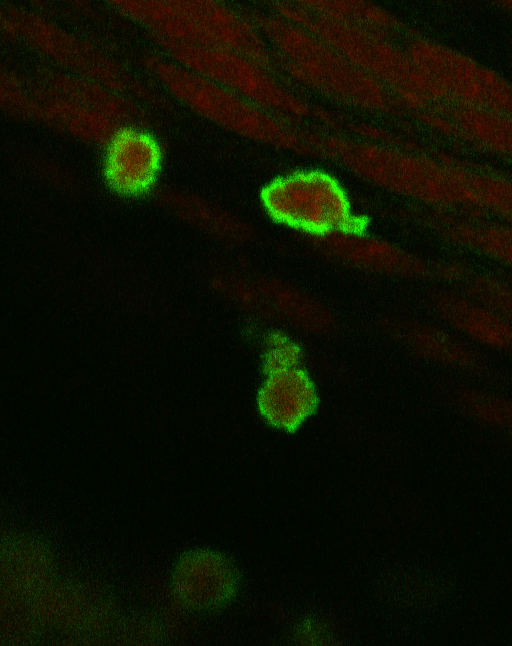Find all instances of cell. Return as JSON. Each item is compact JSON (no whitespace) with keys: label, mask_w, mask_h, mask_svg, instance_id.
<instances>
[{"label":"cell","mask_w":512,"mask_h":646,"mask_svg":"<svg viewBox=\"0 0 512 646\" xmlns=\"http://www.w3.org/2000/svg\"><path fill=\"white\" fill-rule=\"evenodd\" d=\"M265 217L312 244L364 224L355 199L333 172L292 168L269 179L259 194Z\"/></svg>","instance_id":"obj_5"},{"label":"cell","mask_w":512,"mask_h":646,"mask_svg":"<svg viewBox=\"0 0 512 646\" xmlns=\"http://www.w3.org/2000/svg\"><path fill=\"white\" fill-rule=\"evenodd\" d=\"M33 78L52 92L120 126L149 127L150 120L141 102L103 83L52 67L38 69Z\"/></svg>","instance_id":"obj_17"},{"label":"cell","mask_w":512,"mask_h":646,"mask_svg":"<svg viewBox=\"0 0 512 646\" xmlns=\"http://www.w3.org/2000/svg\"><path fill=\"white\" fill-rule=\"evenodd\" d=\"M450 242L512 268V224L455 222L442 228Z\"/></svg>","instance_id":"obj_21"},{"label":"cell","mask_w":512,"mask_h":646,"mask_svg":"<svg viewBox=\"0 0 512 646\" xmlns=\"http://www.w3.org/2000/svg\"><path fill=\"white\" fill-rule=\"evenodd\" d=\"M213 282L238 309L272 329L322 336L335 327V317L323 301L282 277L229 267L219 270Z\"/></svg>","instance_id":"obj_8"},{"label":"cell","mask_w":512,"mask_h":646,"mask_svg":"<svg viewBox=\"0 0 512 646\" xmlns=\"http://www.w3.org/2000/svg\"><path fill=\"white\" fill-rule=\"evenodd\" d=\"M314 10L337 21L393 36L399 20L386 9L366 1L307 0Z\"/></svg>","instance_id":"obj_23"},{"label":"cell","mask_w":512,"mask_h":646,"mask_svg":"<svg viewBox=\"0 0 512 646\" xmlns=\"http://www.w3.org/2000/svg\"><path fill=\"white\" fill-rule=\"evenodd\" d=\"M476 207L493 212L512 224V180L471 172Z\"/></svg>","instance_id":"obj_26"},{"label":"cell","mask_w":512,"mask_h":646,"mask_svg":"<svg viewBox=\"0 0 512 646\" xmlns=\"http://www.w3.org/2000/svg\"><path fill=\"white\" fill-rule=\"evenodd\" d=\"M157 197L175 217L220 244L241 247L254 237L244 218L206 197L170 187L157 189Z\"/></svg>","instance_id":"obj_19"},{"label":"cell","mask_w":512,"mask_h":646,"mask_svg":"<svg viewBox=\"0 0 512 646\" xmlns=\"http://www.w3.org/2000/svg\"><path fill=\"white\" fill-rule=\"evenodd\" d=\"M1 581L7 596L33 599L55 581L50 551L36 539H9L1 549Z\"/></svg>","instance_id":"obj_20"},{"label":"cell","mask_w":512,"mask_h":646,"mask_svg":"<svg viewBox=\"0 0 512 646\" xmlns=\"http://www.w3.org/2000/svg\"><path fill=\"white\" fill-rule=\"evenodd\" d=\"M299 335L283 329H272L262 345V362L266 372L306 367L305 350Z\"/></svg>","instance_id":"obj_25"},{"label":"cell","mask_w":512,"mask_h":646,"mask_svg":"<svg viewBox=\"0 0 512 646\" xmlns=\"http://www.w3.org/2000/svg\"><path fill=\"white\" fill-rule=\"evenodd\" d=\"M144 63L173 99L224 131L276 150L312 154L308 132L287 119L169 57L151 55Z\"/></svg>","instance_id":"obj_4"},{"label":"cell","mask_w":512,"mask_h":646,"mask_svg":"<svg viewBox=\"0 0 512 646\" xmlns=\"http://www.w3.org/2000/svg\"><path fill=\"white\" fill-rule=\"evenodd\" d=\"M38 624L67 632H96L110 625L112 605L100 590L54 581L29 600Z\"/></svg>","instance_id":"obj_14"},{"label":"cell","mask_w":512,"mask_h":646,"mask_svg":"<svg viewBox=\"0 0 512 646\" xmlns=\"http://www.w3.org/2000/svg\"><path fill=\"white\" fill-rule=\"evenodd\" d=\"M276 59L278 71L335 103L384 113L394 97L318 34L271 5L250 12Z\"/></svg>","instance_id":"obj_2"},{"label":"cell","mask_w":512,"mask_h":646,"mask_svg":"<svg viewBox=\"0 0 512 646\" xmlns=\"http://www.w3.org/2000/svg\"><path fill=\"white\" fill-rule=\"evenodd\" d=\"M466 292L491 307L512 325V285L496 276H467Z\"/></svg>","instance_id":"obj_27"},{"label":"cell","mask_w":512,"mask_h":646,"mask_svg":"<svg viewBox=\"0 0 512 646\" xmlns=\"http://www.w3.org/2000/svg\"><path fill=\"white\" fill-rule=\"evenodd\" d=\"M309 245L334 264L372 277L459 280L467 276L459 266L433 262L364 224Z\"/></svg>","instance_id":"obj_11"},{"label":"cell","mask_w":512,"mask_h":646,"mask_svg":"<svg viewBox=\"0 0 512 646\" xmlns=\"http://www.w3.org/2000/svg\"><path fill=\"white\" fill-rule=\"evenodd\" d=\"M386 328L395 341L424 360L462 372H475L483 367L475 347L444 324L394 318Z\"/></svg>","instance_id":"obj_18"},{"label":"cell","mask_w":512,"mask_h":646,"mask_svg":"<svg viewBox=\"0 0 512 646\" xmlns=\"http://www.w3.org/2000/svg\"><path fill=\"white\" fill-rule=\"evenodd\" d=\"M102 150L103 177L113 192L137 197L157 188L165 153L149 127L122 126Z\"/></svg>","instance_id":"obj_13"},{"label":"cell","mask_w":512,"mask_h":646,"mask_svg":"<svg viewBox=\"0 0 512 646\" xmlns=\"http://www.w3.org/2000/svg\"><path fill=\"white\" fill-rule=\"evenodd\" d=\"M167 57L285 119L311 117L309 103L277 71L241 54L219 49L157 43Z\"/></svg>","instance_id":"obj_10"},{"label":"cell","mask_w":512,"mask_h":646,"mask_svg":"<svg viewBox=\"0 0 512 646\" xmlns=\"http://www.w3.org/2000/svg\"><path fill=\"white\" fill-rule=\"evenodd\" d=\"M456 128L485 149L512 158V115L456 108Z\"/></svg>","instance_id":"obj_22"},{"label":"cell","mask_w":512,"mask_h":646,"mask_svg":"<svg viewBox=\"0 0 512 646\" xmlns=\"http://www.w3.org/2000/svg\"><path fill=\"white\" fill-rule=\"evenodd\" d=\"M112 6L156 43L234 52L278 71L274 54L248 13L212 0H117Z\"/></svg>","instance_id":"obj_3"},{"label":"cell","mask_w":512,"mask_h":646,"mask_svg":"<svg viewBox=\"0 0 512 646\" xmlns=\"http://www.w3.org/2000/svg\"><path fill=\"white\" fill-rule=\"evenodd\" d=\"M429 306L442 324L471 345L512 354V325L466 291L437 290Z\"/></svg>","instance_id":"obj_15"},{"label":"cell","mask_w":512,"mask_h":646,"mask_svg":"<svg viewBox=\"0 0 512 646\" xmlns=\"http://www.w3.org/2000/svg\"><path fill=\"white\" fill-rule=\"evenodd\" d=\"M318 391L306 367L266 372L257 393V409L271 428L293 432L315 412Z\"/></svg>","instance_id":"obj_16"},{"label":"cell","mask_w":512,"mask_h":646,"mask_svg":"<svg viewBox=\"0 0 512 646\" xmlns=\"http://www.w3.org/2000/svg\"><path fill=\"white\" fill-rule=\"evenodd\" d=\"M456 403L475 421L512 436V398L465 388L456 394Z\"/></svg>","instance_id":"obj_24"},{"label":"cell","mask_w":512,"mask_h":646,"mask_svg":"<svg viewBox=\"0 0 512 646\" xmlns=\"http://www.w3.org/2000/svg\"><path fill=\"white\" fill-rule=\"evenodd\" d=\"M270 5L318 34L396 99L413 105L436 101L406 47L397 44L393 36L337 21L314 10L306 1Z\"/></svg>","instance_id":"obj_6"},{"label":"cell","mask_w":512,"mask_h":646,"mask_svg":"<svg viewBox=\"0 0 512 646\" xmlns=\"http://www.w3.org/2000/svg\"><path fill=\"white\" fill-rule=\"evenodd\" d=\"M405 47L436 100L460 109L512 115V83L495 71L431 40L417 38Z\"/></svg>","instance_id":"obj_9"},{"label":"cell","mask_w":512,"mask_h":646,"mask_svg":"<svg viewBox=\"0 0 512 646\" xmlns=\"http://www.w3.org/2000/svg\"><path fill=\"white\" fill-rule=\"evenodd\" d=\"M240 587V573L225 553L211 548L185 552L174 563L167 589L186 612L208 613L229 604Z\"/></svg>","instance_id":"obj_12"},{"label":"cell","mask_w":512,"mask_h":646,"mask_svg":"<svg viewBox=\"0 0 512 646\" xmlns=\"http://www.w3.org/2000/svg\"><path fill=\"white\" fill-rule=\"evenodd\" d=\"M315 154L383 192L430 206L476 207L471 170L384 141L313 132Z\"/></svg>","instance_id":"obj_1"},{"label":"cell","mask_w":512,"mask_h":646,"mask_svg":"<svg viewBox=\"0 0 512 646\" xmlns=\"http://www.w3.org/2000/svg\"><path fill=\"white\" fill-rule=\"evenodd\" d=\"M502 6L510 11H512V1H502Z\"/></svg>","instance_id":"obj_28"},{"label":"cell","mask_w":512,"mask_h":646,"mask_svg":"<svg viewBox=\"0 0 512 646\" xmlns=\"http://www.w3.org/2000/svg\"><path fill=\"white\" fill-rule=\"evenodd\" d=\"M2 25L56 68L103 83L141 103L157 106L164 103L155 90L106 52L39 13L9 6L2 11Z\"/></svg>","instance_id":"obj_7"}]
</instances>
